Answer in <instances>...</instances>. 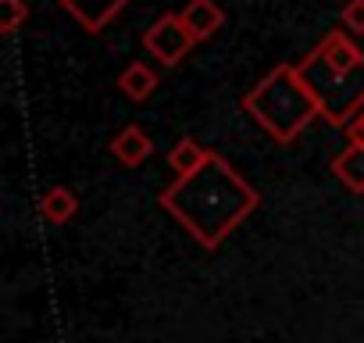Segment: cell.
<instances>
[{"label":"cell","mask_w":364,"mask_h":343,"mask_svg":"<svg viewBox=\"0 0 364 343\" xmlns=\"http://www.w3.org/2000/svg\"><path fill=\"white\" fill-rule=\"evenodd\" d=\"M257 190L240 176V172L222 157L211 154V161L186 179H175L157 204L186 229L204 250H218L232 229H240L257 211Z\"/></svg>","instance_id":"cell-1"},{"label":"cell","mask_w":364,"mask_h":343,"mask_svg":"<svg viewBox=\"0 0 364 343\" xmlns=\"http://www.w3.org/2000/svg\"><path fill=\"white\" fill-rule=\"evenodd\" d=\"M296 72L328 125L343 129L364 111V54L343 29H332L296 65Z\"/></svg>","instance_id":"cell-2"},{"label":"cell","mask_w":364,"mask_h":343,"mask_svg":"<svg viewBox=\"0 0 364 343\" xmlns=\"http://www.w3.org/2000/svg\"><path fill=\"white\" fill-rule=\"evenodd\" d=\"M240 104L275 143H293L314 118H321L318 100L311 97L296 65H275L257 86L243 93Z\"/></svg>","instance_id":"cell-3"},{"label":"cell","mask_w":364,"mask_h":343,"mask_svg":"<svg viewBox=\"0 0 364 343\" xmlns=\"http://www.w3.org/2000/svg\"><path fill=\"white\" fill-rule=\"evenodd\" d=\"M193 33L186 29V22H182L178 15H161L146 33H143V47L150 58H157L161 65H178L182 58H186L193 51Z\"/></svg>","instance_id":"cell-4"},{"label":"cell","mask_w":364,"mask_h":343,"mask_svg":"<svg viewBox=\"0 0 364 343\" xmlns=\"http://www.w3.org/2000/svg\"><path fill=\"white\" fill-rule=\"evenodd\" d=\"M58 4H61L86 33H104L107 22H114V19L129 8V0H58Z\"/></svg>","instance_id":"cell-5"},{"label":"cell","mask_w":364,"mask_h":343,"mask_svg":"<svg viewBox=\"0 0 364 343\" xmlns=\"http://www.w3.org/2000/svg\"><path fill=\"white\" fill-rule=\"evenodd\" d=\"M178 19L186 22V29L193 33V40H197V43H204V40H211V36L222 29L225 11L215 4V0H190V4L178 11Z\"/></svg>","instance_id":"cell-6"},{"label":"cell","mask_w":364,"mask_h":343,"mask_svg":"<svg viewBox=\"0 0 364 343\" xmlns=\"http://www.w3.org/2000/svg\"><path fill=\"white\" fill-rule=\"evenodd\" d=\"M211 154H215V150H208L200 139L182 136V139L168 150V168L175 172V179H186V176H193V172H200V168L211 161Z\"/></svg>","instance_id":"cell-7"},{"label":"cell","mask_w":364,"mask_h":343,"mask_svg":"<svg viewBox=\"0 0 364 343\" xmlns=\"http://www.w3.org/2000/svg\"><path fill=\"white\" fill-rule=\"evenodd\" d=\"M111 154H114L122 164L136 168V164H143V161L154 154V143H150V136H146L139 125H125V129L111 139Z\"/></svg>","instance_id":"cell-8"},{"label":"cell","mask_w":364,"mask_h":343,"mask_svg":"<svg viewBox=\"0 0 364 343\" xmlns=\"http://www.w3.org/2000/svg\"><path fill=\"white\" fill-rule=\"evenodd\" d=\"M332 176H336L350 194H364V147L346 143V147L332 157Z\"/></svg>","instance_id":"cell-9"},{"label":"cell","mask_w":364,"mask_h":343,"mask_svg":"<svg viewBox=\"0 0 364 343\" xmlns=\"http://www.w3.org/2000/svg\"><path fill=\"white\" fill-rule=\"evenodd\" d=\"M75 211H79V201H75V194H72L68 186H50V190L43 194V201H40V215H43L50 226L72 222Z\"/></svg>","instance_id":"cell-10"},{"label":"cell","mask_w":364,"mask_h":343,"mask_svg":"<svg viewBox=\"0 0 364 343\" xmlns=\"http://www.w3.org/2000/svg\"><path fill=\"white\" fill-rule=\"evenodd\" d=\"M118 86H122V93H125L129 100H146V97L157 90V72H154L150 65H143V61H132V65L118 75Z\"/></svg>","instance_id":"cell-11"},{"label":"cell","mask_w":364,"mask_h":343,"mask_svg":"<svg viewBox=\"0 0 364 343\" xmlns=\"http://www.w3.org/2000/svg\"><path fill=\"white\" fill-rule=\"evenodd\" d=\"M0 8H4V15H0V33L11 36L22 29V22L29 19V8L22 4V0H0Z\"/></svg>","instance_id":"cell-12"},{"label":"cell","mask_w":364,"mask_h":343,"mask_svg":"<svg viewBox=\"0 0 364 343\" xmlns=\"http://www.w3.org/2000/svg\"><path fill=\"white\" fill-rule=\"evenodd\" d=\"M339 22H343V29L350 36H364V0H346Z\"/></svg>","instance_id":"cell-13"},{"label":"cell","mask_w":364,"mask_h":343,"mask_svg":"<svg viewBox=\"0 0 364 343\" xmlns=\"http://www.w3.org/2000/svg\"><path fill=\"white\" fill-rule=\"evenodd\" d=\"M346 139H350V143H357V147H364V111L346 125Z\"/></svg>","instance_id":"cell-14"}]
</instances>
